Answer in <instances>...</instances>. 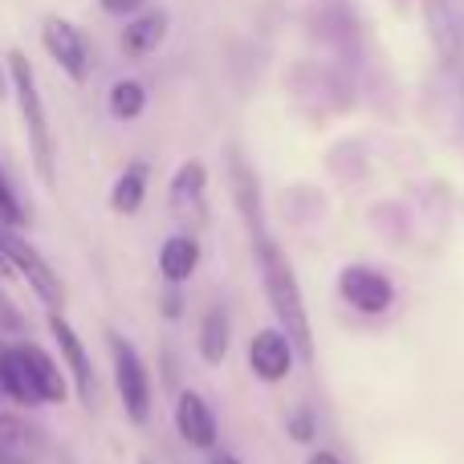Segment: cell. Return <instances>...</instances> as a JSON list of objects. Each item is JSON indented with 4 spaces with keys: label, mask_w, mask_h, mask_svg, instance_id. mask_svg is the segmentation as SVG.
Returning <instances> with one entry per match:
<instances>
[{
    "label": "cell",
    "mask_w": 464,
    "mask_h": 464,
    "mask_svg": "<svg viewBox=\"0 0 464 464\" xmlns=\"http://www.w3.org/2000/svg\"><path fill=\"white\" fill-rule=\"evenodd\" d=\"M253 248H256L261 285H265V297H269L273 318H277V326L285 330V338L294 343V351L310 362L314 359V326H310V314H305L302 289H297L294 265H289V256L281 253L277 240H269V237L253 240Z\"/></svg>",
    "instance_id": "cell-1"
},
{
    "label": "cell",
    "mask_w": 464,
    "mask_h": 464,
    "mask_svg": "<svg viewBox=\"0 0 464 464\" xmlns=\"http://www.w3.org/2000/svg\"><path fill=\"white\" fill-rule=\"evenodd\" d=\"M8 90L16 94V111H21L24 135H29V151H33V168L45 184L57 179V147H53V130H49V114H45V98H41L37 73H33L29 57L21 49L8 53Z\"/></svg>",
    "instance_id": "cell-2"
},
{
    "label": "cell",
    "mask_w": 464,
    "mask_h": 464,
    "mask_svg": "<svg viewBox=\"0 0 464 464\" xmlns=\"http://www.w3.org/2000/svg\"><path fill=\"white\" fill-rule=\"evenodd\" d=\"M106 346H111V362H114V392L122 400L130 424H147L151 420V375L147 362L119 330H106Z\"/></svg>",
    "instance_id": "cell-3"
},
{
    "label": "cell",
    "mask_w": 464,
    "mask_h": 464,
    "mask_svg": "<svg viewBox=\"0 0 464 464\" xmlns=\"http://www.w3.org/2000/svg\"><path fill=\"white\" fill-rule=\"evenodd\" d=\"M0 253H5V261L16 269V277L29 281V289L49 305V310H62V305H65L62 273H53V265L37 253V245H33L21 228L0 225Z\"/></svg>",
    "instance_id": "cell-4"
},
{
    "label": "cell",
    "mask_w": 464,
    "mask_h": 464,
    "mask_svg": "<svg viewBox=\"0 0 464 464\" xmlns=\"http://www.w3.org/2000/svg\"><path fill=\"white\" fill-rule=\"evenodd\" d=\"M41 49H45L49 62H53L70 82L82 86V82L90 78V65H94L90 62V41L73 21L49 13L45 21H41Z\"/></svg>",
    "instance_id": "cell-5"
},
{
    "label": "cell",
    "mask_w": 464,
    "mask_h": 464,
    "mask_svg": "<svg viewBox=\"0 0 464 464\" xmlns=\"http://www.w3.org/2000/svg\"><path fill=\"white\" fill-rule=\"evenodd\" d=\"M45 326H49V338L57 343V351H62V367H65V375L73 379L78 400L86 403V408H94L98 403V379H94V362H90V351H86V343H82V334L70 326V318H65L62 310H49Z\"/></svg>",
    "instance_id": "cell-6"
},
{
    "label": "cell",
    "mask_w": 464,
    "mask_h": 464,
    "mask_svg": "<svg viewBox=\"0 0 464 464\" xmlns=\"http://www.w3.org/2000/svg\"><path fill=\"white\" fill-rule=\"evenodd\" d=\"M338 294H343L346 305H354L359 314H371V318L387 314L395 302L392 277L383 269H371V265H346L338 273Z\"/></svg>",
    "instance_id": "cell-7"
},
{
    "label": "cell",
    "mask_w": 464,
    "mask_h": 464,
    "mask_svg": "<svg viewBox=\"0 0 464 464\" xmlns=\"http://www.w3.org/2000/svg\"><path fill=\"white\" fill-rule=\"evenodd\" d=\"M13 346H16V359H21V367H24V375H29V387H33L41 408H45V403L70 400V375H65V367L45 351V346L29 343V338H21V343H13Z\"/></svg>",
    "instance_id": "cell-8"
},
{
    "label": "cell",
    "mask_w": 464,
    "mask_h": 464,
    "mask_svg": "<svg viewBox=\"0 0 464 464\" xmlns=\"http://www.w3.org/2000/svg\"><path fill=\"white\" fill-rule=\"evenodd\" d=\"M204 192H208V171H204V163L200 160H188V163H179V171L171 176V184H168V208H171V217L179 220V225H188V228H196V225H204Z\"/></svg>",
    "instance_id": "cell-9"
},
{
    "label": "cell",
    "mask_w": 464,
    "mask_h": 464,
    "mask_svg": "<svg viewBox=\"0 0 464 464\" xmlns=\"http://www.w3.org/2000/svg\"><path fill=\"white\" fill-rule=\"evenodd\" d=\"M294 343L285 338V330H256L248 343V367L261 383H281L294 371Z\"/></svg>",
    "instance_id": "cell-10"
},
{
    "label": "cell",
    "mask_w": 464,
    "mask_h": 464,
    "mask_svg": "<svg viewBox=\"0 0 464 464\" xmlns=\"http://www.w3.org/2000/svg\"><path fill=\"white\" fill-rule=\"evenodd\" d=\"M228 184H232V200H237V212L245 217V225H248V237H253V240L269 237V232H265L261 184H256L253 168H248V160L237 151V147L228 151Z\"/></svg>",
    "instance_id": "cell-11"
},
{
    "label": "cell",
    "mask_w": 464,
    "mask_h": 464,
    "mask_svg": "<svg viewBox=\"0 0 464 464\" xmlns=\"http://www.w3.org/2000/svg\"><path fill=\"white\" fill-rule=\"evenodd\" d=\"M176 432L184 436V444H192L200 452L217 449V416H212L208 400L192 387H184L176 395Z\"/></svg>",
    "instance_id": "cell-12"
},
{
    "label": "cell",
    "mask_w": 464,
    "mask_h": 464,
    "mask_svg": "<svg viewBox=\"0 0 464 464\" xmlns=\"http://www.w3.org/2000/svg\"><path fill=\"white\" fill-rule=\"evenodd\" d=\"M45 452V432L16 411H0V464H37Z\"/></svg>",
    "instance_id": "cell-13"
},
{
    "label": "cell",
    "mask_w": 464,
    "mask_h": 464,
    "mask_svg": "<svg viewBox=\"0 0 464 464\" xmlns=\"http://www.w3.org/2000/svg\"><path fill=\"white\" fill-rule=\"evenodd\" d=\"M168 13L163 8H147V13H135L127 21V29H122L119 37V49L127 57H147L155 53V49L163 45V37H168Z\"/></svg>",
    "instance_id": "cell-14"
},
{
    "label": "cell",
    "mask_w": 464,
    "mask_h": 464,
    "mask_svg": "<svg viewBox=\"0 0 464 464\" xmlns=\"http://www.w3.org/2000/svg\"><path fill=\"white\" fill-rule=\"evenodd\" d=\"M200 269V240L192 232H176V237L163 240L160 248V273L168 285H184L192 273Z\"/></svg>",
    "instance_id": "cell-15"
},
{
    "label": "cell",
    "mask_w": 464,
    "mask_h": 464,
    "mask_svg": "<svg viewBox=\"0 0 464 464\" xmlns=\"http://www.w3.org/2000/svg\"><path fill=\"white\" fill-rule=\"evenodd\" d=\"M147 188H151V163L147 160H130L119 171V179L111 184V208L119 217H135L147 200Z\"/></svg>",
    "instance_id": "cell-16"
},
{
    "label": "cell",
    "mask_w": 464,
    "mask_h": 464,
    "mask_svg": "<svg viewBox=\"0 0 464 464\" xmlns=\"http://www.w3.org/2000/svg\"><path fill=\"white\" fill-rule=\"evenodd\" d=\"M232 346V326H228V310L225 305H212L208 314L200 318V354L208 367H220L228 359Z\"/></svg>",
    "instance_id": "cell-17"
},
{
    "label": "cell",
    "mask_w": 464,
    "mask_h": 464,
    "mask_svg": "<svg viewBox=\"0 0 464 464\" xmlns=\"http://www.w3.org/2000/svg\"><path fill=\"white\" fill-rule=\"evenodd\" d=\"M0 395L13 400V403H21V408H41L37 395H33V387H29V375H24L21 359H16L13 343H0Z\"/></svg>",
    "instance_id": "cell-18"
},
{
    "label": "cell",
    "mask_w": 464,
    "mask_h": 464,
    "mask_svg": "<svg viewBox=\"0 0 464 464\" xmlns=\"http://www.w3.org/2000/svg\"><path fill=\"white\" fill-rule=\"evenodd\" d=\"M106 111H111V119H119V122L143 119V111H147V86H143V82H135V78H119L111 86V94H106Z\"/></svg>",
    "instance_id": "cell-19"
},
{
    "label": "cell",
    "mask_w": 464,
    "mask_h": 464,
    "mask_svg": "<svg viewBox=\"0 0 464 464\" xmlns=\"http://www.w3.org/2000/svg\"><path fill=\"white\" fill-rule=\"evenodd\" d=\"M428 8V24H432V41L444 49V57L457 62L460 57V29H457V16H452L449 0H424Z\"/></svg>",
    "instance_id": "cell-20"
},
{
    "label": "cell",
    "mask_w": 464,
    "mask_h": 464,
    "mask_svg": "<svg viewBox=\"0 0 464 464\" xmlns=\"http://www.w3.org/2000/svg\"><path fill=\"white\" fill-rule=\"evenodd\" d=\"M24 220H29V212H24L21 196H16V188H13V184H8V176H5V163H0V225H8V228H21Z\"/></svg>",
    "instance_id": "cell-21"
},
{
    "label": "cell",
    "mask_w": 464,
    "mask_h": 464,
    "mask_svg": "<svg viewBox=\"0 0 464 464\" xmlns=\"http://www.w3.org/2000/svg\"><path fill=\"white\" fill-rule=\"evenodd\" d=\"M29 330V322H24V314H21V305L8 297V289H5V281H0V334H24Z\"/></svg>",
    "instance_id": "cell-22"
},
{
    "label": "cell",
    "mask_w": 464,
    "mask_h": 464,
    "mask_svg": "<svg viewBox=\"0 0 464 464\" xmlns=\"http://www.w3.org/2000/svg\"><path fill=\"white\" fill-rule=\"evenodd\" d=\"M289 436H294L297 444H310L314 436H318V424H314L310 411H294V416H289Z\"/></svg>",
    "instance_id": "cell-23"
},
{
    "label": "cell",
    "mask_w": 464,
    "mask_h": 464,
    "mask_svg": "<svg viewBox=\"0 0 464 464\" xmlns=\"http://www.w3.org/2000/svg\"><path fill=\"white\" fill-rule=\"evenodd\" d=\"M98 5H102V13H111V16H135V13H143L147 0H98Z\"/></svg>",
    "instance_id": "cell-24"
},
{
    "label": "cell",
    "mask_w": 464,
    "mask_h": 464,
    "mask_svg": "<svg viewBox=\"0 0 464 464\" xmlns=\"http://www.w3.org/2000/svg\"><path fill=\"white\" fill-rule=\"evenodd\" d=\"M179 314H184V294H179V285H171L163 294V318H179Z\"/></svg>",
    "instance_id": "cell-25"
},
{
    "label": "cell",
    "mask_w": 464,
    "mask_h": 464,
    "mask_svg": "<svg viewBox=\"0 0 464 464\" xmlns=\"http://www.w3.org/2000/svg\"><path fill=\"white\" fill-rule=\"evenodd\" d=\"M305 464H343V457H338V452H314Z\"/></svg>",
    "instance_id": "cell-26"
},
{
    "label": "cell",
    "mask_w": 464,
    "mask_h": 464,
    "mask_svg": "<svg viewBox=\"0 0 464 464\" xmlns=\"http://www.w3.org/2000/svg\"><path fill=\"white\" fill-rule=\"evenodd\" d=\"M208 464H240L237 457H232V452H212V460Z\"/></svg>",
    "instance_id": "cell-27"
},
{
    "label": "cell",
    "mask_w": 464,
    "mask_h": 464,
    "mask_svg": "<svg viewBox=\"0 0 464 464\" xmlns=\"http://www.w3.org/2000/svg\"><path fill=\"white\" fill-rule=\"evenodd\" d=\"M8 277H16V269L5 261V253H0V281H8Z\"/></svg>",
    "instance_id": "cell-28"
},
{
    "label": "cell",
    "mask_w": 464,
    "mask_h": 464,
    "mask_svg": "<svg viewBox=\"0 0 464 464\" xmlns=\"http://www.w3.org/2000/svg\"><path fill=\"white\" fill-rule=\"evenodd\" d=\"M8 98V70H5V62H0V102Z\"/></svg>",
    "instance_id": "cell-29"
},
{
    "label": "cell",
    "mask_w": 464,
    "mask_h": 464,
    "mask_svg": "<svg viewBox=\"0 0 464 464\" xmlns=\"http://www.w3.org/2000/svg\"><path fill=\"white\" fill-rule=\"evenodd\" d=\"M143 464H151V460H143Z\"/></svg>",
    "instance_id": "cell-30"
}]
</instances>
